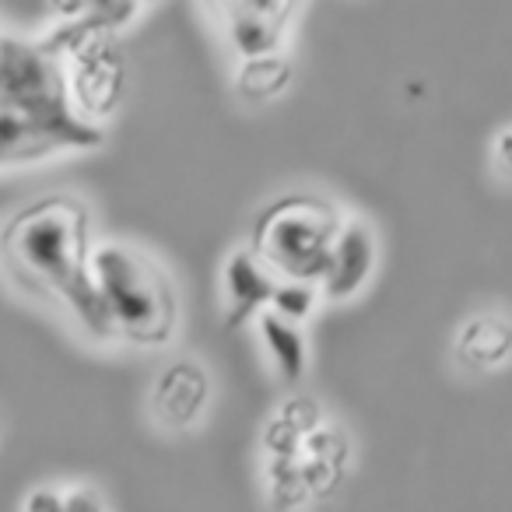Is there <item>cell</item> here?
<instances>
[{
  "instance_id": "6da1fadb",
  "label": "cell",
  "mask_w": 512,
  "mask_h": 512,
  "mask_svg": "<svg viewBox=\"0 0 512 512\" xmlns=\"http://www.w3.org/2000/svg\"><path fill=\"white\" fill-rule=\"evenodd\" d=\"M92 218L78 197L46 193L18 207L0 228V264L18 288L64 302L99 341L116 337L92 274Z\"/></svg>"
},
{
  "instance_id": "7a4b0ae2",
  "label": "cell",
  "mask_w": 512,
  "mask_h": 512,
  "mask_svg": "<svg viewBox=\"0 0 512 512\" xmlns=\"http://www.w3.org/2000/svg\"><path fill=\"white\" fill-rule=\"evenodd\" d=\"M95 288L116 337L137 348H162L179 327V299L169 274L141 249L106 242L92 253Z\"/></svg>"
},
{
  "instance_id": "3957f363",
  "label": "cell",
  "mask_w": 512,
  "mask_h": 512,
  "mask_svg": "<svg viewBox=\"0 0 512 512\" xmlns=\"http://www.w3.org/2000/svg\"><path fill=\"white\" fill-rule=\"evenodd\" d=\"M341 214L330 200L313 193H288L256 214L249 253L278 281H323L330 249L341 232Z\"/></svg>"
},
{
  "instance_id": "277c9868",
  "label": "cell",
  "mask_w": 512,
  "mask_h": 512,
  "mask_svg": "<svg viewBox=\"0 0 512 512\" xmlns=\"http://www.w3.org/2000/svg\"><path fill=\"white\" fill-rule=\"evenodd\" d=\"M0 106L57 130L74 144V151L99 148L106 137L102 127H92L74 113L67 99L64 60L46 53L39 39L0 36Z\"/></svg>"
},
{
  "instance_id": "5b68a950",
  "label": "cell",
  "mask_w": 512,
  "mask_h": 512,
  "mask_svg": "<svg viewBox=\"0 0 512 512\" xmlns=\"http://www.w3.org/2000/svg\"><path fill=\"white\" fill-rule=\"evenodd\" d=\"M64 74L74 113L92 127H99L95 120L113 116L127 92V60L113 36L92 39L81 50H74L64 60Z\"/></svg>"
},
{
  "instance_id": "8992f818",
  "label": "cell",
  "mask_w": 512,
  "mask_h": 512,
  "mask_svg": "<svg viewBox=\"0 0 512 512\" xmlns=\"http://www.w3.org/2000/svg\"><path fill=\"white\" fill-rule=\"evenodd\" d=\"M211 404V376L193 358H176L155 379L151 390V411L172 432H186L204 418Z\"/></svg>"
},
{
  "instance_id": "52a82bcc",
  "label": "cell",
  "mask_w": 512,
  "mask_h": 512,
  "mask_svg": "<svg viewBox=\"0 0 512 512\" xmlns=\"http://www.w3.org/2000/svg\"><path fill=\"white\" fill-rule=\"evenodd\" d=\"M225 36L232 50L242 60L271 57L281 53L285 43L288 22L295 15V4H260V0H246V4H225Z\"/></svg>"
},
{
  "instance_id": "ba28073f",
  "label": "cell",
  "mask_w": 512,
  "mask_h": 512,
  "mask_svg": "<svg viewBox=\"0 0 512 512\" xmlns=\"http://www.w3.org/2000/svg\"><path fill=\"white\" fill-rule=\"evenodd\" d=\"M372 267H376V235H372V228L358 218L344 221L334 239V249H330L327 274L320 281L323 295L334 302L351 299L372 278Z\"/></svg>"
},
{
  "instance_id": "9c48e42d",
  "label": "cell",
  "mask_w": 512,
  "mask_h": 512,
  "mask_svg": "<svg viewBox=\"0 0 512 512\" xmlns=\"http://www.w3.org/2000/svg\"><path fill=\"white\" fill-rule=\"evenodd\" d=\"M274 278L260 260H256L249 249L228 256L225 264V299H228V320L225 327H246L249 320H256L260 313L271 309V295H274Z\"/></svg>"
},
{
  "instance_id": "30bf717a",
  "label": "cell",
  "mask_w": 512,
  "mask_h": 512,
  "mask_svg": "<svg viewBox=\"0 0 512 512\" xmlns=\"http://www.w3.org/2000/svg\"><path fill=\"white\" fill-rule=\"evenodd\" d=\"M64 151H74V144L67 137H60L57 130L43 127V123L29 120L25 113L0 106V169L43 162V158L64 155Z\"/></svg>"
},
{
  "instance_id": "8fae6325",
  "label": "cell",
  "mask_w": 512,
  "mask_h": 512,
  "mask_svg": "<svg viewBox=\"0 0 512 512\" xmlns=\"http://www.w3.org/2000/svg\"><path fill=\"white\" fill-rule=\"evenodd\" d=\"M456 358L467 369H498L512 358V323L495 313L470 316L456 334Z\"/></svg>"
},
{
  "instance_id": "7c38bea8",
  "label": "cell",
  "mask_w": 512,
  "mask_h": 512,
  "mask_svg": "<svg viewBox=\"0 0 512 512\" xmlns=\"http://www.w3.org/2000/svg\"><path fill=\"white\" fill-rule=\"evenodd\" d=\"M256 323H260L264 348H267V355H271L274 369L281 372V379L299 383V379L306 376V365H309V351H306V337H302V330L295 327V323L274 316L271 309L256 316Z\"/></svg>"
},
{
  "instance_id": "4fadbf2b",
  "label": "cell",
  "mask_w": 512,
  "mask_h": 512,
  "mask_svg": "<svg viewBox=\"0 0 512 512\" xmlns=\"http://www.w3.org/2000/svg\"><path fill=\"white\" fill-rule=\"evenodd\" d=\"M292 74V60L285 53L242 60L239 71H235V92L246 102H271L292 85Z\"/></svg>"
},
{
  "instance_id": "5bb4252c",
  "label": "cell",
  "mask_w": 512,
  "mask_h": 512,
  "mask_svg": "<svg viewBox=\"0 0 512 512\" xmlns=\"http://www.w3.org/2000/svg\"><path fill=\"white\" fill-rule=\"evenodd\" d=\"M267 498L278 512H292L299 505H306L309 491L306 481H302V470H299V456L295 460H267Z\"/></svg>"
},
{
  "instance_id": "9a60e30c",
  "label": "cell",
  "mask_w": 512,
  "mask_h": 512,
  "mask_svg": "<svg viewBox=\"0 0 512 512\" xmlns=\"http://www.w3.org/2000/svg\"><path fill=\"white\" fill-rule=\"evenodd\" d=\"M316 285H302V281H278L271 295V313L281 320L295 323L299 327L309 313L316 309Z\"/></svg>"
},
{
  "instance_id": "2e32d148",
  "label": "cell",
  "mask_w": 512,
  "mask_h": 512,
  "mask_svg": "<svg viewBox=\"0 0 512 512\" xmlns=\"http://www.w3.org/2000/svg\"><path fill=\"white\" fill-rule=\"evenodd\" d=\"M274 418L285 421L299 439H306V435H313L320 425H327V421H323V407L316 404V397H309V393H292V397L278 407Z\"/></svg>"
},
{
  "instance_id": "e0dca14e",
  "label": "cell",
  "mask_w": 512,
  "mask_h": 512,
  "mask_svg": "<svg viewBox=\"0 0 512 512\" xmlns=\"http://www.w3.org/2000/svg\"><path fill=\"white\" fill-rule=\"evenodd\" d=\"M302 456H316V460H330V463H337V467L348 470V456H351V449H348V439H344L341 428H334V425H320L313 435H306V439H302Z\"/></svg>"
},
{
  "instance_id": "ac0fdd59",
  "label": "cell",
  "mask_w": 512,
  "mask_h": 512,
  "mask_svg": "<svg viewBox=\"0 0 512 512\" xmlns=\"http://www.w3.org/2000/svg\"><path fill=\"white\" fill-rule=\"evenodd\" d=\"M299 470L302 481H306V491L316 498H330L344 481V467L330 460H316V456H299Z\"/></svg>"
},
{
  "instance_id": "d6986e66",
  "label": "cell",
  "mask_w": 512,
  "mask_h": 512,
  "mask_svg": "<svg viewBox=\"0 0 512 512\" xmlns=\"http://www.w3.org/2000/svg\"><path fill=\"white\" fill-rule=\"evenodd\" d=\"M264 449L267 460H295L302 456V439L281 418H271L264 428Z\"/></svg>"
},
{
  "instance_id": "ffe728a7",
  "label": "cell",
  "mask_w": 512,
  "mask_h": 512,
  "mask_svg": "<svg viewBox=\"0 0 512 512\" xmlns=\"http://www.w3.org/2000/svg\"><path fill=\"white\" fill-rule=\"evenodd\" d=\"M25 512H64V495L53 488H36L25 498Z\"/></svg>"
},
{
  "instance_id": "44dd1931",
  "label": "cell",
  "mask_w": 512,
  "mask_h": 512,
  "mask_svg": "<svg viewBox=\"0 0 512 512\" xmlns=\"http://www.w3.org/2000/svg\"><path fill=\"white\" fill-rule=\"evenodd\" d=\"M64 512H102V498L92 488H71L64 495Z\"/></svg>"
},
{
  "instance_id": "7402d4cb",
  "label": "cell",
  "mask_w": 512,
  "mask_h": 512,
  "mask_svg": "<svg viewBox=\"0 0 512 512\" xmlns=\"http://www.w3.org/2000/svg\"><path fill=\"white\" fill-rule=\"evenodd\" d=\"M495 158H498V165H502L505 172H512V127L498 134V141H495Z\"/></svg>"
}]
</instances>
